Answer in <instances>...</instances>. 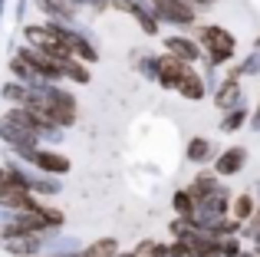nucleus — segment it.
Wrapping results in <instances>:
<instances>
[{
	"mask_svg": "<svg viewBox=\"0 0 260 257\" xmlns=\"http://www.w3.org/2000/svg\"><path fill=\"white\" fill-rule=\"evenodd\" d=\"M168 46H172V53H178V56H184V59H194L198 56V50L188 43V40H168Z\"/></svg>",
	"mask_w": 260,
	"mask_h": 257,
	"instance_id": "obj_6",
	"label": "nucleus"
},
{
	"mask_svg": "<svg viewBox=\"0 0 260 257\" xmlns=\"http://www.w3.org/2000/svg\"><path fill=\"white\" fill-rule=\"evenodd\" d=\"M241 162H244L241 152H231V155H224V158H221V165H217V168L228 175V172H234V168H241Z\"/></svg>",
	"mask_w": 260,
	"mask_h": 257,
	"instance_id": "obj_8",
	"label": "nucleus"
},
{
	"mask_svg": "<svg viewBox=\"0 0 260 257\" xmlns=\"http://www.w3.org/2000/svg\"><path fill=\"white\" fill-rule=\"evenodd\" d=\"M115 251V241H102V244H95V247H89L86 257H109Z\"/></svg>",
	"mask_w": 260,
	"mask_h": 257,
	"instance_id": "obj_9",
	"label": "nucleus"
},
{
	"mask_svg": "<svg viewBox=\"0 0 260 257\" xmlns=\"http://www.w3.org/2000/svg\"><path fill=\"white\" fill-rule=\"evenodd\" d=\"M257 125H260V112H257Z\"/></svg>",
	"mask_w": 260,
	"mask_h": 257,
	"instance_id": "obj_14",
	"label": "nucleus"
},
{
	"mask_svg": "<svg viewBox=\"0 0 260 257\" xmlns=\"http://www.w3.org/2000/svg\"><path fill=\"white\" fill-rule=\"evenodd\" d=\"M234 96H237V86L231 83V86H224V92H221V103L228 106V103H231V99H234Z\"/></svg>",
	"mask_w": 260,
	"mask_h": 257,
	"instance_id": "obj_12",
	"label": "nucleus"
},
{
	"mask_svg": "<svg viewBox=\"0 0 260 257\" xmlns=\"http://www.w3.org/2000/svg\"><path fill=\"white\" fill-rule=\"evenodd\" d=\"M175 208L178 211H191V198L188 195H175Z\"/></svg>",
	"mask_w": 260,
	"mask_h": 257,
	"instance_id": "obj_11",
	"label": "nucleus"
},
{
	"mask_svg": "<svg viewBox=\"0 0 260 257\" xmlns=\"http://www.w3.org/2000/svg\"><path fill=\"white\" fill-rule=\"evenodd\" d=\"M152 4L158 7V10L165 13L168 20H181V23H188V20H194V17H191V10H188V7L181 4V0H152Z\"/></svg>",
	"mask_w": 260,
	"mask_h": 257,
	"instance_id": "obj_2",
	"label": "nucleus"
},
{
	"mask_svg": "<svg viewBox=\"0 0 260 257\" xmlns=\"http://www.w3.org/2000/svg\"><path fill=\"white\" fill-rule=\"evenodd\" d=\"M37 162L50 172H66V158H59V155H37Z\"/></svg>",
	"mask_w": 260,
	"mask_h": 257,
	"instance_id": "obj_7",
	"label": "nucleus"
},
{
	"mask_svg": "<svg viewBox=\"0 0 260 257\" xmlns=\"http://www.w3.org/2000/svg\"><path fill=\"white\" fill-rule=\"evenodd\" d=\"M204 4H208V0H204Z\"/></svg>",
	"mask_w": 260,
	"mask_h": 257,
	"instance_id": "obj_15",
	"label": "nucleus"
},
{
	"mask_svg": "<svg viewBox=\"0 0 260 257\" xmlns=\"http://www.w3.org/2000/svg\"><path fill=\"white\" fill-rule=\"evenodd\" d=\"M208 155V142H191V158H201Z\"/></svg>",
	"mask_w": 260,
	"mask_h": 257,
	"instance_id": "obj_10",
	"label": "nucleus"
},
{
	"mask_svg": "<svg viewBox=\"0 0 260 257\" xmlns=\"http://www.w3.org/2000/svg\"><path fill=\"white\" fill-rule=\"evenodd\" d=\"M175 86H178V92H181V96H188V99H201V79H198L191 70H184L181 76L175 79Z\"/></svg>",
	"mask_w": 260,
	"mask_h": 257,
	"instance_id": "obj_3",
	"label": "nucleus"
},
{
	"mask_svg": "<svg viewBox=\"0 0 260 257\" xmlns=\"http://www.w3.org/2000/svg\"><path fill=\"white\" fill-rule=\"evenodd\" d=\"M204 40L211 43V56L214 59H224L231 50H234V37L224 33V30H217V26H208V30H204Z\"/></svg>",
	"mask_w": 260,
	"mask_h": 257,
	"instance_id": "obj_1",
	"label": "nucleus"
},
{
	"mask_svg": "<svg viewBox=\"0 0 260 257\" xmlns=\"http://www.w3.org/2000/svg\"><path fill=\"white\" fill-rule=\"evenodd\" d=\"M158 70H161V79H165L168 86H175V79L181 76V73L188 70V66H184V63H178L175 56H165V59H158Z\"/></svg>",
	"mask_w": 260,
	"mask_h": 257,
	"instance_id": "obj_4",
	"label": "nucleus"
},
{
	"mask_svg": "<svg viewBox=\"0 0 260 257\" xmlns=\"http://www.w3.org/2000/svg\"><path fill=\"white\" fill-rule=\"evenodd\" d=\"M237 214H250V198H241V201H237Z\"/></svg>",
	"mask_w": 260,
	"mask_h": 257,
	"instance_id": "obj_13",
	"label": "nucleus"
},
{
	"mask_svg": "<svg viewBox=\"0 0 260 257\" xmlns=\"http://www.w3.org/2000/svg\"><path fill=\"white\" fill-rule=\"evenodd\" d=\"M7 247L13 254H33L37 251V238H7Z\"/></svg>",
	"mask_w": 260,
	"mask_h": 257,
	"instance_id": "obj_5",
	"label": "nucleus"
}]
</instances>
